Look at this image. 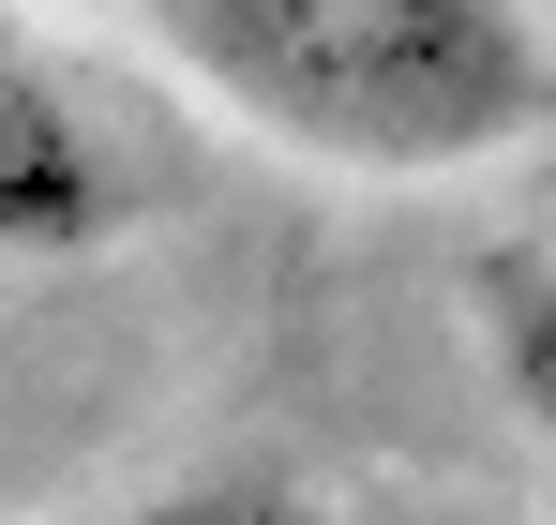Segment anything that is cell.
I'll use <instances>...</instances> for the list:
<instances>
[{"label": "cell", "instance_id": "cell-1", "mask_svg": "<svg viewBox=\"0 0 556 525\" xmlns=\"http://www.w3.org/2000/svg\"><path fill=\"white\" fill-rule=\"evenodd\" d=\"M136 46L331 180H466L556 136L542 0H136Z\"/></svg>", "mask_w": 556, "mask_h": 525}, {"label": "cell", "instance_id": "cell-3", "mask_svg": "<svg viewBox=\"0 0 556 525\" xmlns=\"http://www.w3.org/2000/svg\"><path fill=\"white\" fill-rule=\"evenodd\" d=\"M466 331H481L496 406L556 450V256H542V241H496V256L466 270Z\"/></svg>", "mask_w": 556, "mask_h": 525}, {"label": "cell", "instance_id": "cell-2", "mask_svg": "<svg viewBox=\"0 0 556 525\" xmlns=\"http://www.w3.org/2000/svg\"><path fill=\"white\" fill-rule=\"evenodd\" d=\"M136 226V180L91 136V105H61V76H30L0 46V270H46V256H105Z\"/></svg>", "mask_w": 556, "mask_h": 525}]
</instances>
